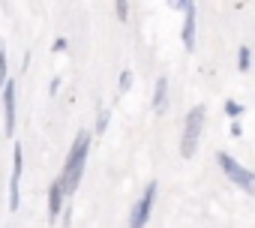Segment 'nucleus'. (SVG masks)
<instances>
[{
	"label": "nucleus",
	"mask_w": 255,
	"mask_h": 228,
	"mask_svg": "<svg viewBox=\"0 0 255 228\" xmlns=\"http://www.w3.org/2000/svg\"><path fill=\"white\" fill-rule=\"evenodd\" d=\"M15 78H9L6 84H3V132H6V138H12L15 135V120H18V108H15Z\"/></svg>",
	"instance_id": "6"
},
{
	"label": "nucleus",
	"mask_w": 255,
	"mask_h": 228,
	"mask_svg": "<svg viewBox=\"0 0 255 228\" xmlns=\"http://www.w3.org/2000/svg\"><path fill=\"white\" fill-rule=\"evenodd\" d=\"M195 36H198V15H195V0H192L183 9V30H180V39H183L186 51H195Z\"/></svg>",
	"instance_id": "7"
},
{
	"label": "nucleus",
	"mask_w": 255,
	"mask_h": 228,
	"mask_svg": "<svg viewBox=\"0 0 255 228\" xmlns=\"http://www.w3.org/2000/svg\"><path fill=\"white\" fill-rule=\"evenodd\" d=\"M216 162H219L222 174L231 180V186L243 189L246 195H255V171H249L243 162H237V159H234L231 153H225V150H219V153H216Z\"/></svg>",
	"instance_id": "3"
},
{
	"label": "nucleus",
	"mask_w": 255,
	"mask_h": 228,
	"mask_svg": "<svg viewBox=\"0 0 255 228\" xmlns=\"http://www.w3.org/2000/svg\"><path fill=\"white\" fill-rule=\"evenodd\" d=\"M156 192H159V183H147L144 186V192L138 195V201L132 204V210H129V225L126 228H147V222H150V213H153V204H156Z\"/></svg>",
	"instance_id": "4"
},
{
	"label": "nucleus",
	"mask_w": 255,
	"mask_h": 228,
	"mask_svg": "<svg viewBox=\"0 0 255 228\" xmlns=\"http://www.w3.org/2000/svg\"><path fill=\"white\" fill-rule=\"evenodd\" d=\"M249 66H252L249 45H240V51H237V69H240V72H249Z\"/></svg>",
	"instance_id": "11"
},
{
	"label": "nucleus",
	"mask_w": 255,
	"mask_h": 228,
	"mask_svg": "<svg viewBox=\"0 0 255 228\" xmlns=\"http://www.w3.org/2000/svg\"><path fill=\"white\" fill-rule=\"evenodd\" d=\"M21 174H24V150L15 141V147H12V171H9V210L12 213L21 207Z\"/></svg>",
	"instance_id": "5"
},
{
	"label": "nucleus",
	"mask_w": 255,
	"mask_h": 228,
	"mask_svg": "<svg viewBox=\"0 0 255 228\" xmlns=\"http://www.w3.org/2000/svg\"><path fill=\"white\" fill-rule=\"evenodd\" d=\"M90 132L81 129L75 138H72V147L66 153V162H63V171H60V183L66 189V195H75L81 177H84V168H87V156H90Z\"/></svg>",
	"instance_id": "1"
},
{
	"label": "nucleus",
	"mask_w": 255,
	"mask_h": 228,
	"mask_svg": "<svg viewBox=\"0 0 255 228\" xmlns=\"http://www.w3.org/2000/svg\"><path fill=\"white\" fill-rule=\"evenodd\" d=\"M132 87V69H123L120 72V93H129Z\"/></svg>",
	"instance_id": "15"
},
{
	"label": "nucleus",
	"mask_w": 255,
	"mask_h": 228,
	"mask_svg": "<svg viewBox=\"0 0 255 228\" xmlns=\"http://www.w3.org/2000/svg\"><path fill=\"white\" fill-rule=\"evenodd\" d=\"M66 189H63V183H60V177L48 186V222L54 225L57 219H60V213H63V204H66Z\"/></svg>",
	"instance_id": "8"
},
{
	"label": "nucleus",
	"mask_w": 255,
	"mask_h": 228,
	"mask_svg": "<svg viewBox=\"0 0 255 228\" xmlns=\"http://www.w3.org/2000/svg\"><path fill=\"white\" fill-rule=\"evenodd\" d=\"M204 123H207V108L204 105H192L189 114L183 117V132H180V156L183 159H192L198 153Z\"/></svg>",
	"instance_id": "2"
},
{
	"label": "nucleus",
	"mask_w": 255,
	"mask_h": 228,
	"mask_svg": "<svg viewBox=\"0 0 255 228\" xmlns=\"http://www.w3.org/2000/svg\"><path fill=\"white\" fill-rule=\"evenodd\" d=\"M114 15H117L120 21L129 18V0H114Z\"/></svg>",
	"instance_id": "14"
},
{
	"label": "nucleus",
	"mask_w": 255,
	"mask_h": 228,
	"mask_svg": "<svg viewBox=\"0 0 255 228\" xmlns=\"http://www.w3.org/2000/svg\"><path fill=\"white\" fill-rule=\"evenodd\" d=\"M6 81H9V57H6V45H3V39H0V90H3Z\"/></svg>",
	"instance_id": "10"
},
{
	"label": "nucleus",
	"mask_w": 255,
	"mask_h": 228,
	"mask_svg": "<svg viewBox=\"0 0 255 228\" xmlns=\"http://www.w3.org/2000/svg\"><path fill=\"white\" fill-rule=\"evenodd\" d=\"M231 135H243V129H240V123H237V120H231Z\"/></svg>",
	"instance_id": "17"
},
{
	"label": "nucleus",
	"mask_w": 255,
	"mask_h": 228,
	"mask_svg": "<svg viewBox=\"0 0 255 228\" xmlns=\"http://www.w3.org/2000/svg\"><path fill=\"white\" fill-rule=\"evenodd\" d=\"M189 3H192V0H168V6H171L174 12H183V9H186Z\"/></svg>",
	"instance_id": "16"
},
{
	"label": "nucleus",
	"mask_w": 255,
	"mask_h": 228,
	"mask_svg": "<svg viewBox=\"0 0 255 228\" xmlns=\"http://www.w3.org/2000/svg\"><path fill=\"white\" fill-rule=\"evenodd\" d=\"M108 117H111L108 108H99V111H96V135H102V132L108 129Z\"/></svg>",
	"instance_id": "13"
},
{
	"label": "nucleus",
	"mask_w": 255,
	"mask_h": 228,
	"mask_svg": "<svg viewBox=\"0 0 255 228\" xmlns=\"http://www.w3.org/2000/svg\"><path fill=\"white\" fill-rule=\"evenodd\" d=\"M225 114H228V120H240L243 105H240L237 99H228V102H225Z\"/></svg>",
	"instance_id": "12"
},
{
	"label": "nucleus",
	"mask_w": 255,
	"mask_h": 228,
	"mask_svg": "<svg viewBox=\"0 0 255 228\" xmlns=\"http://www.w3.org/2000/svg\"><path fill=\"white\" fill-rule=\"evenodd\" d=\"M150 108H153V114H165V111H168V78H165V75H159V81H156V87H153Z\"/></svg>",
	"instance_id": "9"
}]
</instances>
